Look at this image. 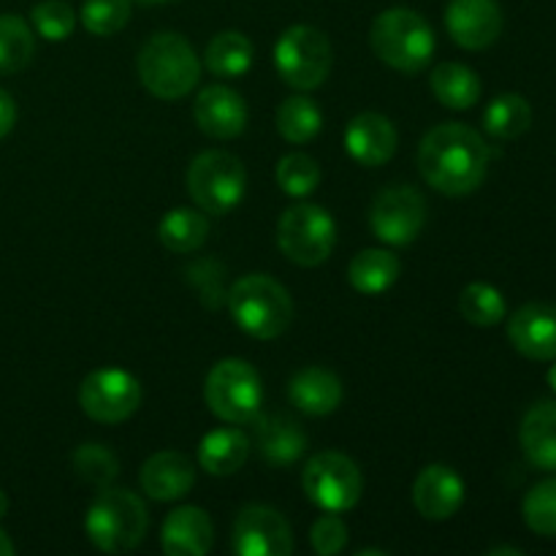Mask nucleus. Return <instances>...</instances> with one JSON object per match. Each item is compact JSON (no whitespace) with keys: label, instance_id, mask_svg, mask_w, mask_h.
<instances>
[{"label":"nucleus","instance_id":"obj_4","mask_svg":"<svg viewBox=\"0 0 556 556\" xmlns=\"http://www.w3.org/2000/svg\"><path fill=\"white\" fill-rule=\"evenodd\" d=\"M147 508L134 492L128 489H101L96 503L90 505L85 519L87 538L92 546L106 554H125L134 552L144 538Z\"/></svg>","mask_w":556,"mask_h":556},{"label":"nucleus","instance_id":"obj_26","mask_svg":"<svg viewBox=\"0 0 556 556\" xmlns=\"http://www.w3.org/2000/svg\"><path fill=\"white\" fill-rule=\"evenodd\" d=\"M434 98L448 109H470L481 98V79L476 71L459 63H440L429 76Z\"/></svg>","mask_w":556,"mask_h":556},{"label":"nucleus","instance_id":"obj_11","mask_svg":"<svg viewBox=\"0 0 556 556\" xmlns=\"http://www.w3.org/2000/svg\"><path fill=\"white\" fill-rule=\"evenodd\" d=\"M79 405L92 421L119 424L141 405V386L125 369H96L79 386Z\"/></svg>","mask_w":556,"mask_h":556},{"label":"nucleus","instance_id":"obj_23","mask_svg":"<svg viewBox=\"0 0 556 556\" xmlns=\"http://www.w3.org/2000/svg\"><path fill=\"white\" fill-rule=\"evenodd\" d=\"M521 451L538 470L556 472V402H538L521 421Z\"/></svg>","mask_w":556,"mask_h":556},{"label":"nucleus","instance_id":"obj_9","mask_svg":"<svg viewBox=\"0 0 556 556\" xmlns=\"http://www.w3.org/2000/svg\"><path fill=\"white\" fill-rule=\"evenodd\" d=\"M277 244L288 261L299 266H318L337 244L334 217L315 204L288 206L277 226Z\"/></svg>","mask_w":556,"mask_h":556},{"label":"nucleus","instance_id":"obj_39","mask_svg":"<svg viewBox=\"0 0 556 556\" xmlns=\"http://www.w3.org/2000/svg\"><path fill=\"white\" fill-rule=\"evenodd\" d=\"M14 123H16L14 98H11L5 90H0V139H3L5 134H11Z\"/></svg>","mask_w":556,"mask_h":556},{"label":"nucleus","instance_id":"obj_38","mask_svg":"<svg viewBox=\"0 0 556 556\" xmlns=\"http://www.w3.org/2000/svg\"><path fill=\"white\" fill-rule=\"evenodd\" d=\"M309 541H313L315 554L320 556H334L345 548L348 543V527L340 516L329 514L320 516L313 525V532H309Z\"/></svg>","mask_w":556,"mask_h":556},{"label":"nucleus","instance_id":"obj_45","mask_svg":"<svg viewBox=\"0 0 556 556\" xmlns=\"http://www.w3.org/2000/svg\"><path fill=\"white\" fill-rule=\"evenodd\" d=\"M141 3H166V0H141Z\"/></svg>","mask_w":556,"mask_h":556},{"label":"nucleus","instance_id":"obj_30","mask_svg":"<svg viewBox=\"0 0 556 556\" xmlns=\"http://www.w3.org/2000/svg\"><path fill=\"white\" fill-rule=\"evenodd\" d=\"M483 125H486L489 136L500 141L519 139L532 125V106L519 92H505V96H497L489 103L486 114H483Z\"/></svg>","mask_w":556,"mask_h":556},{"label":"nucleus","instance_id":"obj_27","mask_svg":"<svg viewBox=\"0 0 556 556\" xmlns=\"http://www.w3.org/2000/svg\"><path fill=\"white\" fill-rule=\"evenodd\" d=\"M157 237H161L163 248L172 253H195L210 237V223L201 212L190 210V206H177L163 215Z\"/></svg>","mask_w":556,"mask_h":556},{"label":"nucleus","instance_id":"obj_21","mask_svg":"<svg viewBox=\"0 0 556 556\" xmlns=\"http://www.w3.org/2000/svg\"><path fill=\"white\" fill-rule=\"evenodd\" d=\"M342 380L324 367H309L293 375L288 396L307 416H329L342 402Z\"/></svg>","mask_w":556,"mask_h":556},{"label":"nucleus","instance_id":"obj_6","mask_svg":"<svg viewBox=\"0 0 556 556\" xmlns=\"http://www.w3.org/2000/svg\"><path fill=\"white\" fill-rule=\"evenodd\" d=\"M331 43L326 33L313 25H293L277 38L275 68L293 90H315L329 79Z\"/></svg>","mask_w":556,"mask_h":556},{"label":"nucleus","instance_id":"obj_34","mask_svg":"<svg viewBox=\"0 0 556 556\" xmlns=\"http://www.w3.org/2000/svg\"><path fill=\"white\" fill-rule=\"evenodd\" d=\"M525 521L538 535L556 538V478H548L527 492Z\"/></svg>","mask_w":556,"mask_h":556},{"label":"nucleus","instance_id":"obj_33","mask_svg":"<svg viewBox=\"0 0 556 556\" xmlns=\"http://www.w3.org/2000/svg\"><path fill=\"white\" fill-rule=\"evenodd\" d=\"M277 185L293 199H304L320 182V166L304 152H291L277 163Z\"/></svg>","mask_w":556,"mask_h":556},{"label":"nucleus","instance_id":"obj_15","mask_svg":"<svg viewBox=\"0 0 556 556\" xmlns=\"http://www.w3.org/2000/svg\"><path fill=\"white\" fill-rule=\"evenodd\" d=\"M508 337L521 356L532 362L556 358V307L546 302H532L516 309L508 320Z\"/></svg>","mask_w":556,"mask_h":556},{"label":"nucleus","instance_id":"obj_12","mask_svg":"<svg viewBox=\"0 0 556 556\" xmlns=\"http://www.w3.org/2000/svg\"><path fill=\"white\" fill-rule=\"evenodd\" d=\"M369 223L380 242L391 244V248H405L421 233L424 223H427L424 195L405 185L380 190L369 210Z\"/></svg>","mask_w":556,"mask_h":556},{"label":"nucleus","instance_id":"obj_13","mask_svg":"<svg viewBox=\"0 0 556 556\" xmlns=\"http://www.w3.org/2000/svg\"><path fill=\"white\" fill-rule=\"evenodd\" d=\"M231 548L239 556H288L293 552L291 527L269 505H248L233 521Z\"/></svg>","mask_w":556,"mask_h":556},{"label":"nucleus","instance_id":"obj_36","mask_svg":"<svg viewBox=\"0 0 556 556\" xmlns=\"http://www.w3.org/2000/svg\"><path fill=\"white\" fill-rule=\"evenodd\" d=\"M74 470H76V476H79L85 483H90V486L106 489L109 483L117 478L119 465H117V459H114L112 451L103 448V445L90 443V445H81V448H76Z\"/></svg>","mask_w":556,"mask_h":556},{"label":"nucleus","instance_id":"obj_31","mask_svg":"<svg viewBox=\"0 0 556 556\" xmlns=\"http://www.w3.org/2000/svg\"><path fill=\"white\" fill-rule=\"evenodd\" d=\"M36 38L25 20L14 14H0V74L22 71L33 60Z\"/></svg>","mask_w":556,"mask_h":556},{"label":"nucleus","instance_id":"obj_19","mask_svg":"<svg viewBox=\"0 0 556 556\" xmlns=\"http://www.w3.org/2000/svg\"><path fill=\"white\" fill-rule=\"evenodd\" d=\"M139 483L147 497L157 500V503H174L193 489V462L179 451H161L144 462Z\"/></svg>","mask_w":556,"mask_h":556},{"label":"nucleus","instance_id":"obj_16","mask_svg":"<svg viewBox=\"0 0 556 556\" xmlns=\"http://www.w3.org/2000/svg\"><path fill=\"white\" fill-rule=\"evenodd\" d=\"M195 123L212 139H237L248 125V106L231 87H204L195 98Z\"/></svg>","mask_w":556,"mask_h":556},{"label":"nucleus","instance_id":"obj_42","mask_svg":"<svg viewBox=\"0 0 556 556\" xmlns=\"http://www.w3.org/2000/svg\"><path fill=\"white\" fill-rule=\"evenodd\" d=\"M5 514H9V497H5V492L0 489V519H3Z\"/></svg>","mask_w":556,"mask_h":556},{"label":"nucleus","instance_id":"obj_17","mask_svg":"<svg viewBox=\"0 0 556 556\" xmlns=\"http://www.w3.org/2000/svg\"><path fill=\"white\" fill-rule=\"evenodd\" d=\"M413 503L429 521H445L465 503V483L448 465H429L413 486Z\"/></svg>","mask_w":556,"mask_h":556},{"label":"nucleus","instance_id":"obj_8","mask_svg":"<svg viewBox=\"0 0 556 556\" xmlns=\"http://www.w3.org/2000/svg\"><path fill=\"white\" fill-rule=\"evenodd\" d=\"M261 378L242 358H226L206 375L204 400L226 424H253L261 410Z\"/></svg>","mask_w":556,"mask_h":556},{"label":"nucleus","instance_id":"obj_25","mask_svg":"<svg viewBox=\"0 0 556 556\" xmlns=\"http://www.w3.org/2000/svg\"><path fill=\"white\" fill-rule=\"evenodd\" d=\"M400 271V258H396L394 253L380 248H369L362 250V253L351 261V266H348V280H351V286L356 288L358 293H364V296H378V293L389 291V288L394 286Z\"/></svg>","mask_w":556,"mask_h":556},{"label":"nucleus","instance_id":"obj_3","mask_svg":"<svg viewBox=\"0 0 556 556\" xmlns=\"http://www.w3.org/2000/svg\"><path fill=\"white\" fill-rule=\"evenodd\" d=\"M228 309L239 329L255 340H275L293 320L291 293L269 275H248L233 282Z\"/></svg>","mask_w":556,"mask_h":556},{"label":"nucleus","instance_id":"obj_24","mask_svg":"<svg viewBox=\"0 0 556 556\" xmlns=\"http://www.w3.org/2000/svg\"><path fill=\"white\" fill-rule=\"evenodd\" d=\"M250 440L242 429H215L199 445V465L210 476H233L248 462Z\"/></svg>","mask_w":556,"mask_h":556},{"label":"nucleus","instance_id":"obj_43","mask_svg":"<svg viewBox=\"0 0 556 556\" xmlns=\"http://www.w3.org/2000/svg\"><path fill=\"white\" fill-rule=\"evenodd\" d=\"M356 556H386V552H380V548H362V552H356Z\"/></svg>","mask_w":556,"mask_h":556},{"label":"nucleus","instance_id":"obj_37","mask_svg":"<svg viewBox=\"0 0 556 556\" xmlns=\"http://www.w3.org/2000/svg\"><path fill=\"white\" fill-rule=\"evenodd\" d=\"M33 27L47 41H65L76 27V11L65 0H43L30 11Z\"/></svg>","mask_w":556,"mask_h":556},{"label":"nucleus","instance_id":"obj_1","mask_svg":"<svg viewBox=\"0 0 556 556\" xmlns=\"http://www.w3.org/2000/svg\"><path fill=\"white\" fill-rule=\"evenodd\" d=\"M486 141L462 123H443L429 130L418 150L421 177L445 195H467L481 188L489 172Z\"/></svg>","mask_w":556,"mask_h":556},{"label":"nucleus","instance_id":"obj_18","mask_svg":"<svg viewBox=\"0 0 556 556\" xmlns=\"http://www.w3.org/2000/svg\"><path fill=\"white\" fill-rule=\"evenodd\" d=\"M396 128L389 117L378 112H364L351 119L345 130V147L362 166H383L396 152Z\"/></svg>","mask_w":556,"mask_h":556},{"label":"nucleus","instance_id":"obj_35","mask_svg":"<svg viewBox=\"0 0 556 556\" xmlns=\"http://www.w3.org/2000/svg\"><path fill=\"white\" fill-rule=\"evenodd\" d=\"M130 20V0H85L81 3V25L92 36H114Z\"/></svg>","mask_w":556,"mask_h":556},{"label":"nucleus","instance_id":"obj_29","mask_svg":"<svg viewBox=\"0 0 556 556\" xmlns=\"http://www.w3.org/2000/svg\"><path fill=\"white\" fill-rule=\"evenodd\" d=\"M324 128V114L309 96L286 98L277 109V130L291 144H307Z\"/></svg>","mask_w":556,"mask_h":556},{"label":"nucleus","instance_id":"obj_14","mask_svg":"<svg viewBox=\"0 0 556 556\" xmlns=\"http://www.w3.org/2000/svg\"><path fill=\"white\" fill-rule=\"evenodd\" d=\"M445 27L459 47L486 49L503 33V11L497 0H451Z\"/></svg>","mask_w":556,"mask_h":556},{"label":"nucleus","instance_id":"obj_28","mask_svg":"<svg viewBox=\"0 0 556 556\" xmlns=\"http://www.w3.org/2000/svg\"><path fill=\"white\" fill-rule=\"evenodd\" d=\"M204 63L212 74L223 76V79H228V76H242L253 65V43L239 30L217 33L210 41V47H206Z\"/></svg>","mask_w":556,"mask_h":556},{"label":"nucleus","instance_id":"obj_41","mask_svg":"<svg viewBox=\"0 0 556 556\" xmlns=\"http://www.w3.org/2000/svg\"><path fill=\"white\" fill-rule=\"evenodd\" d=\"M503 554L521 556V548H514V546H500V548H492V552H489V556H503Z\"/></svg>","mask_w":556,"mask_h":556},{"label":"nucleus","instance_id":"obj_20","mask_svg":"<svg viewBox=\"0 0 556 556\" xmlns=\"http://www.w3.org/2000/svg\"><path fill=\"white\" fill-rule=\"evenodd\" d=\"M215 543L212 519L195 505H185L166 516L161 546L168 556H204Z\"/></svg>","mask_w":556,"mask_h":556},{"label":"nucleus","instance_id":"obj_2","mask_svg":"<svg viewBox=\"0 0 556 556\" xmlns=\"http://www.w3.org/2000/svg\"><path fill=\"white\" fill-rule=\"evenodd\" d=\"M201 63L188 38L155 33L139 52V79L161 101H179L199 85Z\"/></svg>","mask_w":556,"mask_h":556},{"label":"nucleus","instance_id":"obj_5","mask_svg":"<svg viewBox=\"0 0 556 556\" xmlns=\"http://www.w3.org/2000/svg\"><path fill=\"white\" fill-rule=\"evenodd\" d=\"M375 54L386 65L405 74L427 68L434 54V33L429 22L413 9H389L372 22L369 33Z\"/></svg>","mask_w":556,"mask_h":556},{"label":"nucleus","instance_id":"obj_22","mask_svg":"<svg viewBox=\"0 0 556 556\" xmlns=\"http://www.w3.org/2000/svg\"><path fill=\"white\" fill-rule=\"evenodd\" d=\"M255 440L269 465H293L307 448V434L282 413L255 418Z\"/></svg>","mask_w":556,"mask_h":556},{"label":"nucleus","instance_id":"obj_44","mask_svg":"<svg viewBox=\"0 0 556 556\" xmlns=\"http://www.w3.org/2000/svg\"><path fill=\"white\" fill-rule=\"evenodd\" d=\"M548 383H552V389L556 391V362H554V367L548 369Z\"/></svg>","mask_w":556,"mask_h":556},{"label":"nucleus","instance_id":"obj_10","mask_svg":"<svg viewBox=\"0 0 556 556\" xmlns=\"http://www.w3.org/2000/svg\"><path fill=\"white\" fill-rule=\"evenodd\" d=\"M304 492L326 514H345L356 508L364 492V478L356 462L337 451L313 456L304 467Z\"/></svg>","mask_w":556,"mask_h":556},{"label":"nucleus","instance_id":"obj_40","mask_svg":"<svg viewBox=\"0 0 556 556\" xmlns=\"http://www.w3.org/2000/svg\"><path fill=\"white\" fill-rule=\"evenodd\" d=\"M11 554H14V543H11L9 535L0 530V556H11Z\"/></svg>","mask_w":556,"mask_h":556},{"label":"nucleus","instance_id":"obj_32","mask_svg":"<svg viewBox=\"0 0 556 556\" xmlns=\"http://www.w3.org/2000/svg\"><path fill=\"white\" fill-rule=\"evenodd\" d=\"M459 313L472 326H497L505 318V299L489 282H470L459 296Z\"/></svg>","mask_w":556,"mask_h":556},{"label":"nucleus","instance_id":"obj_7","mask_svg":"<svg viewBox=\"0 0 556 556\" xmlns=\"http://www.w3.org/2000/svg\"><path fill=\"white\" fill-rule=\"evenodd\" d=\"M248 174L231 152H201L188 168V193L199 210L210 215H228L242 201Z\"/></svg>","mask_w":556,"mask_h":556}]
</instances>
